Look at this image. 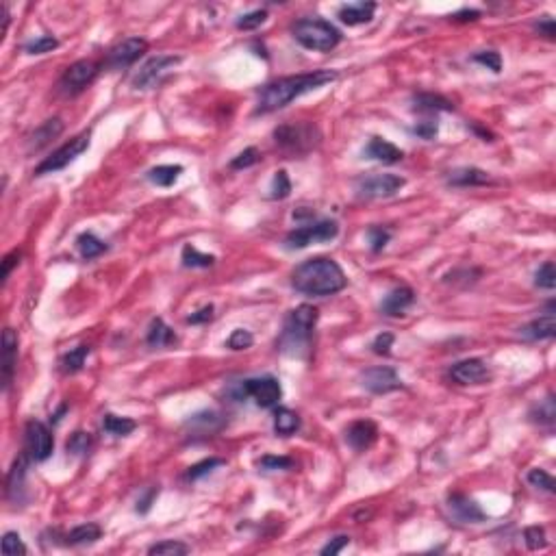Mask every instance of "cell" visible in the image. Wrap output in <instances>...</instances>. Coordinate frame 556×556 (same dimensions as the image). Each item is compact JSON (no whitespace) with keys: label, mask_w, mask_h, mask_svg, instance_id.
<instances>
[{"label":"cell","mask_w":556,"mask_h":556,"mask_svg":"<svg viewBox=\"0 0 556 556\" xmlns=\"http://www.w3.org/2000/svg\"><path fill=\"white\" fill-rule=\"evenodd\" d=\"M274 139L283 151H287L291 155H305L311 148H315V143L320 141V133H317L315 124L289 122L274 131Z\"/></svg>","instance_id":"8992f818"},{"label":"cell","mask_w":556,"mask_h":556,"mask_svg":"<svg viewBox=\"0 0 556 556\" xmlns=\"http://www.w3.org/2000/svg\"><path fill=\"white\" fill-rule=\"evenodd\" d=\"M526 480H528L533 487H537V489H541V491H547V494H554V491H556L554 478H552L545 469H539V467L530 469L528 476H526Z\"/></svg>","instance_id":"f35d334b"},{"label":"cell","mask_w":556,"mask_h":556,"mask_svg":"<svg viewBox=\"0 0 556 556\" xmlns=\"http://www.w3.org/2000/svg\"><path fill=\"white\" fill-rule=\"evenodd\" d=\"M229 393L237 402H246L250 398V400H254L256 406H261V409H276L280 398H283L280 383L274 376L246 378V381L233 385L229 389Z\"/></svg>","instance_id":"5b68a950"},{"label":"cell","mask_w":556,"mask_h":556,"mask_svg":"<svg viewBox=\"0 0 556 556\" xmlns=\"http://www.w3.org/2000/svg\"><path fill=\"white\" fill-rule=\"evenodd\" d=\"M413 107H415V111H424V114H437V111H452L454 109L452 100H448L441 94H430V92L415 94Z\"/></svg>","instance_id":"83f0119b"},{"label":"cell","mask_w":556,"mask_h":556,"mask_svg":"<svg viewBox=\"0 0 556 556\" xmlns=\"http://www.w3.org/2000/svg\"><path fill=\"white\" fill-rule=\"evenodd\" d=\"M89 448H92V435L83 432V430H77L65 443V450L72 457H85L89 452Z\"/></svg>","instance_id":"74e56055"},{"label":"cell","mask_w":556,"mask_h":556,"mask_svg":"<svg viewBox=\"0 0 556 556\" xmlns=\"http://www.w3.org/2000/svg\"><path fill=\"white\" fill-rule=\"evenodd\" d=\"M293 40L307 50L315 53H328L337 48L342 42V31L320 18H302L291 26Z\"/></svg>","instance_id":"277c9868"},{"label":"cell","mask_w":556,"mask_h":556,"mask_svg":"<svg viewBox=\"0 0 556 556\" xmlns=\"http://www.w3.org/2000/svg\"><path fill=\"white\" fill-rule=\"evenodd\" d=\"M178 63H180V57H174V55H157L153 59H148L139 67V72L135 74L133 87L135 89H153V87H157L168 77V72H172Z\"/></svg>","instance_id":"7c38bea8"},{"label":"cell","mask_w":556,"mask_h":556,"mask_svg":"<svg viewBox=\"0 0 556 556\" xmlns=\"http://www.w3.org/2000/svg\"><path fill=\"white\" fill-rule=\"evenodd\" d=\"M219 465H224V459H215V457H211V459H205V461H200V463L192 465V467L187 469V474H185V478H187V480H198V478H202V476L211 474V471H213L215 467H219Z\"/></svg>","instance_id":"7bdbcfd3"},{"label":"cell","mask_w":556,"mask_h":556,"mask_svg":"<svg viewBox=\"0 0 556 556\" xmlns=\"http://www.w3.org/2000/svg\"><path fill=\"white\" fill-rule=\"evenodd\" d=\"M339 235V224L335 219H311L309 224L293 229L287 237H285V246L289 250H300L307 248L311 244H322V241H330Z\"/></svg>","instance_id":"52a82bcc"},{"label":"cell","mask_w":556,"mask_h":556,"mask_svg":"<svg viewBox=\"0 0 556 556\" xmlns=\"http://www.w3.org/2000/svg\"><path fill=\"white\" fill-rule=\"evenodd\" d=\"M28 457L22 454L20 459H16L9 476H7V498L16 504L24 502V491H26V467H28Z\"/></svg>","instance_id":"44dd1931"},{"label":"cell","mask_w":556,"mask_h":556,"mask_svg":"<svg viewBox=\"0 0 556 556\" xmlns=\"http://www.w3.org/2000/svg\"><path fill=\"white\" fill-rule=\"evenodd\" d=\"M454 22H474V20H478L480 18V11H476V9H461V11H457L454 16H450Z\"/></svg>","instance_id":"94428289"},{"label":"cell","mask_w":556,"mask_h":556,"mask_svg":"<svg viewBox=\"0 0 556 556\" xmlns=\"http://www.w3.org/2000/svg\"><path fill=\"white\" fill-rule=\"evenodd\" d=\"M89 148V133H81L77 137H72L70 141H65L61 148H57V151L46 157L40 165L35 168V174L37 176H44V174H55L63 168H67L72 161H77L85 151Z\"/></svg>","instance_id":"ba28073f"},{"label":"cell","mask_w":556,"mask_h":556,"mask_svg":"<svg viewBox=\"0 0 556 556\" xmlns=\"http://www.w3.org/2000/svg\"><path fill=\"white\" fill-rule=\"evenodd\" d=\"M535 285H537L539 289H547V291H552V289L556 287V268H554V261H545V263L537 270V274H535Z\"/></svg>","instance_id":"60d3db41"},{"label":"cell","mask_w":556,"mask_h":556,"mask_svg":"<svg viewBox=\"0 0 556 556\" xmlns=\"http://www.w3.org/2000/svg\"><path fill=\"white\" fill-rule=\"evenodd\" d=\"M252 344H254L252 332H250V330H244V328L233 330V335H231L229 342H227V346H229L231 350H248Z\"/></svg>","instance_id":"7dc6e473"},{"label":"cell","mask_w":556,"mask_h":556,"mask_svg":"<svg viewBox=\"0 0 556 556\" xmlns=\"http://www.w3.org/2000/svg\"><path fill=\"white\" fill-rule=\"evenodd\" d=\"M556 335V317H554V302L547 305L545 315L528 322L526 326L520 328V337L528 339V342H543V339H552Z\"/></svg>","instance_id":"d6986e66"},{"label":"cell","mask_w":556,"mask_h":556,"mask_svg":"<svg viewBox=\"0 0 556 556\" xmlns=\"http://www.w3.org/2000/svg\"><path fill=\"white\" fill-rule=\"evenodd\" d=\"M258 467H263L268 471L274 469H291L293 467V459L289 457H276V454H266L261 461H258Z\"/></svg>","instance_id":"f907efd6"},{"label":"cell","mask_w":556,"mask_h":556,"mask_svg":"<svg viewBox=\"0 0 556 556\" xmlns=\"http://www.w3.org/2000/svg\"><path fill=\"white\" fill-rule=\"evenodd\" d=\"M361 387L367 389L369 393L385 396L396 389H402V381L393 367L381 365V367H369L361 374Z\"/></svg>","instance_id":"4fadbf2b"},{"label":"cell","mask_w":556,"mask_h":556,"mask_svg":"<svg viewBox=\"0 0 556 556\" xmlns=\"http://www.w3.org/2000/svg\"><path fill=\"white\" fill-rule=\"evenodd\" d=\"M489 180L491 176L478 168H459L448 176V185L452 187H478V185H487Z\"/></svg>","instance_id":"d4e9b609"},{"label":"cell","mask_w":556,"mask_h":556,"mask_svg":"<svg viewBox=\"0 0 556 556\" xmlns=\"http://www.w3.org/2000/svg\"><path fill=\"white\" fill-rule=\"evenodd\" d=\"M346 545H350V537H346V535H339V537H335V539H330L322 550H320V554H324V556H335V554H339Z\"/></svg>","instance_id":"11a10c76"},{"label":"cell","mask_w":556,"mask_h":556,"mask_svg":"<svg viewBox=\"0 0 556 556\" xmlns=\"http://www.w3.org/2000/svg\"><path fill=\"white\" fill-rule=\"evenodd\" d=\"M182 174V165H157L153 170H148L146 178L151 180L157 187H172Z\"/></svg>","instance_id":"d6a6232c"},{"label":"cell","mask_w":556,"mask_h":556,"mask_svg":"<svg viewBox=\"0 0 556 556\" xmlns=\"http://www.w3.org/2000/svg\"><path fill=\"white\" fill-rule=\"evenodd\" d=\"M413 302H415V291L409 285H400V287L391 289L383 298L381 313L387 317H400L411 309Z\"/></svg>","instance_id":"e0dca14e"},{"label":"cell","mask_w":556,"mask_h":556,"mask_svg":"<svg viewBox=\"0 0 556 556\" xmlns=\"http://www.w3.org/2000/svg\"><path fill=\"white\" fill-rule=\"evenodd\" d=\"M213 315H215V309H213V305H207V307H202L200 311H196V313H192V315H187V324H207V322H211L213 320Z\"/></svg>","instance_id":"9f6ffc18"},{"label":"cell","mask_w":556,"mask_h":556,"mask_svg":"<svg viewBox=\"0 0 556 556\" xmlns=\"http://www.w3.org/2000/svg\"><path fill=\"white\" fill-rule=\"evenodd\" d=\"M26 552L28 550H26V545H24V541L18 533L9 530V533L3 535V554L5 556H18V554L24 556Z\"/></svg>","instance_id":"ee69618b"},{"label":"cell","mask_w":556,"mask_h":556,"mask_svg":"<svg viewBox=\"0 0 556 556\" xmlns=\"http://www.w3.org/2000/svg\"><path fill=\"white\" fill-rule=\"evenodd\" d=\"M411 133L413 135H418V137H422V139H426V141H430V139H435L437 137V133H439V124H437V120H422V122H418L413 129H411Z\"/></svg>","instance_id":"816d5d0a"},{"label":"cell","mask_w":556,"mask_h":556,"mask_svg":"<svg viewBox=\"0 0 556 556\" xmlns=\"http://www.w3.org/2000/svg\"><path fill=\"white\" fill-rule=\"evenodd\" d=\"M524 541L528 545V550H543L547 545V539H545V530L541 526H530L524 530Z\"/></svg>","instance_id":"c3c4849f"},{"label":"cell","mask_w":556,"mask_h":556,"mask_svg":"<svg viewBox=\"0 0 556 556\" xmlns=\"http://www.w3.org/2000/svg\"><path fill=\"white\" fill-rule=\"evenodd\" d=\"M258 161V151L256 148H246L244 153H239L233 161H231V168L233 170H246L250 165H254Z\"/></svg>","instance_id":"f5cc1de1"},{"label":"cell","mask_w":556,"mask_h":556,"mask_svg":"<svg viewBox=\"0 0 556 556\" xmlns=\"http://www.w3.org/2000/svg\"><path fill=\"white\" fill-rule=\"evenodd\" d=\"M335 79H337V72H330V70H315V72H307V74H295V77L276 79L258 89L254 114L256 116L272 114V111L287 107L291 100L300 98L309 92H315V89L324 87L326 83H332Z\"/></svg>","instance_id":"6da1fadb"},{"label":"cell","mask_w":556,"mask_h":556,"mask_svg":"<svg viewBox=\"0 0 556 556\" xmlns=\"http://www.w3.org/2000/svg\"><path fill=\"white\" fill-rule=\"evenodd\" d=\"M535 28L539 31V35H545L547 40H554L556 26H554V20H552L550 16H541L539 22H535Z\"/></svg>","instance_id":"680465c9"},{"label":"cell","mask_w":556,"mask_h":556,"mask_svg":"<svg viewBox=\"0 0 556 556\" xmlns=\"http://www.w3.org/2000/svg\"><path fill=\"white\" fill-rule=\"evenodd\" d=\"M367 239H369V248H372L374 252H381L389 244L391 231H387L383 227H369L367 229Z\"/></svg>","instance_id":"f6af8a7d"},{"label":"cell","mask_w":556,"mask_h":556,"mask_svg":"<svg viewBox=\"0 0 556 556\" xmlns=\"http://www.w3.org/2000/svg\"><path fill=\"white\" fill-rule=\"evenodd\" d=\"M16 361H18V335L13 328H5L3 332V389L5 391H9L13 383Z\"/></svg>","instance_id":"ffe728a7"},{"label":"cell","mask_w":556,"mask_h":556,"mask_svg":"<svg viewBox=\"0 0 556 556\" xmlns=\"http://www.w3.org/2000/svg\"><path fill=\"white\" fill-rule=\"evenodd\" d=\"M102 537V528L98 524H81L77 528H72L67 535H65V543L67 545H89V543H96L98 539Z\"/></svg>","instance_id":"4dcf8cb0"},{"label":"cell","mask_w":556,"mask_h":556,"mask_svg":"<svg viewBox=\"0 0 556 556\" xmlns=\"http://www.w3.org/2000/svg\"><path fill=\"white\" fill-rule=\"evenodd\" d=\"M374 11H376V3H354V5H344L337 11V18L348 26H359L372 22Z\"/></svg>","instance_id":"603a6c76"},{"label":"cell","mask_w":556,"mask_h":556,"mask_svg":"<svg viewBox=\"0 0 556 556\" xmlns=\"http://www.w3.org/2000/svg\"><path fill=\"white\" fill-rule=\"evenodd\" d=\"M77 248L81 252V256L85 258V261H92V258H98L100 254H104L109 250V246L98 239L94 233H81L77 237Z\"/></svg>","instance_id":"836d02e7"},{"label":"cell","mask_w":556,"mask_h":556,"mask_svg":"<svg viewBox=\"0 0 556 556\" xmlns=\"http://www.w3.org/2000/svg\"><path fill=\"white\" fill-rule=\"evenodd\" d=\"M404 187V178L398 174H372L356 180V194L365 200L391 198Z\"/></svg>","instance_id":"8fae6325"},{"label":"cell","mask_w":556,"mask_h":556,"mask_svg":"<svg viewBox=\"0 0 556 556\" xmlns=\"http://www.w3.org/2000/svg\"><path fill=\"white\" fill-rule=\"evenodd\" d=\"M391 346H393V335H391V332H381V335L372 342L374 354H381V356H387L391 352Z\"/></svg>","instance_id":"db71d44e"},{"label":"cell","mask_w":556,"mask_h":556,"mask_svg":"<svg viewBox=\"0 0 556 556\" xmlns=\"http://www.w3.org/2000/svg\"><path fill=\"white\" fill-rule=\"evenodd\" d=\"M185 426L192 428V432H196V435L209 437V435L217 432L222 426H224V420H222V415L215 413V411H202V413L192 415Z\"/></svg>","instance_id":"4316f807"},{"label":"cell","mask_w":556,"mask_h":556,"mask_svg":"<svg viewBox=\"0 0 556 556\" xmlns=\"http://www.w3.org/2000/svg\"><path fill=\"white\" fill-rule=\"evenodd\" d=\"M20 256H22V252L20 250H11L5 258H3V283L9 278V274H11V270L20 263Z\"/></svg>","instance_id":"6f0895ef"},{"label":"cell","mask_w":556,"mask_h":556,"mask_svg":"<svg viewBox=\"0 0 556 556\" xmlns=\"http://www.w3.org/2000/svg\"><path fill=\"white\" fill-rule=\"evenodd\" d=\"M448 508L454 520L461 524H480L485 520L483 508L476 504V500H471L465 494H452L448 498Z\"/></svg>","instance_id":"ac0fdd59"},{"label":"cell","mask_w":556,"mask_h":556,"mask_svg":"<svg viewBox=\"0 0 556 556\" xmlns=\"http://www.w3.org/2000/svg\"><path fill=\"white\" fill-rule=\"evenodd\" d=\"M474 61L480 63V65H485L487 70H491V72H496V74L502 70V57H500V53H496V50L476 53V55H474Z\"/></svg>","instance_id":"681fc988"},{"label":"cell","mask_w":556,"mask_h":556,"mask_svg":"<svg viewBox=\"0 0 556 556\" xmlns=\"http://www.w3.org/2000/svg\"><path fill=\"white\" fill-rule=\"evenodd\" d=\"M0 13H3V37H5V33H7V28L11 24V13H9V7L5 3L0 5Z\"/></svg>","instance_id":"6125c7cd"},{"label":"cell","mask_w":556,"mask_h":556,"mask_svg":"<svg viewBox=\"0 0 556 556\" xmlns=\"http://www.w3.org/2000/svg\"><path fill=\"white\" fill-rule=\"evenodd\" d=\"M65 411H67V406H65V404H63V406H61V409H59V411H57V413H55V415H53V418H50V420H53V422H55V424H57V422H61V415H63V413H65Z\"/></svg>","instance_id":"e7e4bbea"},{"label":"cell","mask_w":556,"mask_h":556,"mask_svg":"<svg viewBox=\"0 0 556 556\" xmlns=\"http://www.w3.org/2000/svg\"><path fill=\"white\" fill-rule=\"evenodd\" d=\"M63 131V122L61 118H53V120H46L40 129H35V133L28 137V151L31 153H37L42 151L44 146H48L53 139H57Z\"/></svg>","instance_id":"cb8c5ba5"},{"label":"cell","mask_w":556,"mask_h":556,"mask_svg":"<svg viewBox=\"0 0 556 556\" xmlns=\"http://www.w3.org/2000/svg\"><path fill=\"white\" fill-rule=\"evenodd\" d=\"M102 428H104V432L114 435V437H126L137 428V422L131 420V418H120V415H114V413H107L102 418Z\"/></svg>","instance_id":"e575fe53"},{"label":"cell","mask_w":556,"mask_h":556,"mask_svg":"<svg viewBox=\"0 0 556 556\" xmlns=\"http://www.w3.org/2000/svg\"><path fill=\"white\" fill-rule=\"evenodd\" d=\"M471 129H474V131H476V133H478L480 137H483L485 141H491V137H494V135H491V133H489L487 129H483V126H478V124H474Z\"/></svg>","instance_id":"be15d7a7"},{"label":"cell","mask_w":556,"mask_h":556,"mask_svg":"<svg viewBox=\"0 0 556 556\" xmlns=\"http://www.w3.org/2000/svg\"><path fill=\"white\" fill-rule=\"evenodd\" d=\"M55 48H59V40L53 35H40L37 40H33L31 44H26V53L28 55H44V53H53Z\"/></svg>","instance_id":"b9f144b4"},{"label":"cell","mask_w":556,"mask_h":556,"mask_svg":"<svg viewBox=\"0 0 556 556\" xmlns=\"http://www.w3.org/2000/svg\"><path fill=\"white\" fill-rule=\"evenodd\" d=\"M157 494H159V489H148L146 494H143V498H139L137 500V513H141V515H146L148 511H151V506H153V500L157 498Z\"/></svg>","instance_id":"91938a15"},{"label":"cell","mask_w":556,"mask_h":556,"mask_svg":"<svg viewBox=\"0 0 556 556\" xmlns=\"http://www.w3.org/2000/svg\"><path fill=\"white\" fill-rule=\"evenodd\" d=\"M302 426L298 413H293L291 409H285V406H278L274 411V432L280 437H291L293 432H298Z\"/></svg>","instance_id":"f1b7e54d"},{"label":"cell","mask_w":556,"mask_h":556,"mask_svg":"<svg viewBox=\"0 0 556 556\" xmlns=\"http://www.w3.org/2000/svg\"><path fill=\"white\" fill-rule=\"evenodd\" d=\"M348 278L337 261H332L328 256H315L309 261L300 263L291 274V287L305 293L315 295V298H326V295L339 293L346 289Z\"/></svg>","instance_id":"7a4b0ae2"},{"label":"cell","mask_w":556,"mask_h":556,"mask_svg":"<svg viewBox=\"0 0 556 556\" xmlns=\"http://www.w3.org/2000/svg\"><path fill=\"white\" fill-rule=\"evenodd\" d=\"M100 74V65L92 59H81L77 63H72L59 81V92L65 96H77L85 87H89L96 77Z\"/></svg>","instance_id":"30bf717a"},{"label":"cell","mask_w":556,"mask_h":556,"mask_svg":"<svg viewBox=\"0 0 556 556\" xmlns=\"http://www.w3.org/2000/svg\"><path fill=\"white\" fill-rule=\"evenodd\" d=\"M365 157L391 165V163L402 161L404 153L400 151L398 146H393L391 141H387L383 137H372V139H369V143H367V148H365Z\"/></svg>","instance_id":"7402d4cb"},{"label":"cell","mask_w":556,"mask_h":556,"mask_svg":"<svg viewBox=\"0 0 556 556\" xmlns=\"http://www.w3.org/2000/svg\"><path fill=\"white\" fill-rule=\"evenodd\" d=\"M190 550L192 547L187 543L165 539V541H159V543L148 547V554H151V556H182V554H190Z\"/></svg>","instance_id":"8d00e7d4"},{"label":"cell","mask_w":556,"mask_h":556,"mask_svg":"<svg viewBox=\"0 0 556 556\" xmlns=\"http://www.w3.org/2000/svg\"><path fill=\"white\" fill-rule=\"evenodd\" d=\"M180 261H182V266L185 268H211L213 263H215V256L213 254H205V252H200L196 246H185L182 248V254H180Z\"/></svg>","instance_id":"d590c367"},{"label":"cell","mask_w":556,"mask_h":556,"mask_svg":"<svg viewBox=\"0 0 556 556\" xmlns=\"http://www.w3.org/2000/svg\"><path fill=\"white\" fill-rule=\"evenodd\" d=\"M146 344L151 348H168V346L176 344V332L161 317H155L151 322V326H148Z\"/></svg>","instance_id":"484cf974"},{"label":"cell","mask_w":556,"mask_h":556,"mask_svg":"<svg viewBox=\"0 0 556 556\" xmlns=\"http://www.w3.org/2000/svg\"><path fill=\"white\" fill-rule=\"evenodd\" d=\"M530 422H535V424H539V426H547V428L554 426V422H556V402H554V396H552V393H550L547 398L539 400V404L533 406Z\"/></svg>","instance_id":"1f68e13d"},{"label":"cell","mask_w":556,"mask_h":556,"mask_svg":"<svg viewBox=\"0 0 556 556\" xmlns=\"http://www.w3.org/2000/svg\"><path fill=\"white\" fill-rule=\"evenodd\" d=\"M146 50H148L146 40H141V37H126V40L118 42L107 53V67H111V70L129 67L135 61H139Z\"/></svg>","instance_id":"5bb4252c"},{"label":"cell","mask_w":556,"mask_h":556,"mask_svg":"<svg viewBox=\"0 0 556 556\" xmlns=\"http://www.w3.org/2000/svg\"><path fill=\"white\" fill-rule=\"evenodd\" d=\"M317 320H320V311L313 305L295 307L285 320L283 332L276 342L278 350L289 356H305L309 352Z\"/></svg>","instance_id":"3957f363"},{"label":"cell","mask_w":556,"mask_h":556,"mask_svg":"<svg viewBox=\"0 0 556 556\" xmlns=\"http://www.w3.org/2000/svg\"><path fill=\"white\" fill-rule=\"evenodd\" d=\"M266 20H268V11L266 9H256V11H250V13L241 16L237 20V28L239 31H254V28L261 26Z\"/></svg>","instance_id":"bcb514c9"},{"label":"cell","mask_w":556,"mask_h":556,"mask_svg":"<svg viewBox=\"0 0 556 556\" xmlns=\"http://www.w3.org/2000/svg\"><path fill=\"white\" fill-rule=\"evenodd\" d=\"M55 450V437L46 424L31 420L24 428V454L33 463H44Z\"/></svg>","instance_id":"9c48e42d"},{"label":"cell","mask_w":556,"mask_h":556,"mask_svg":"<svg viewBox=\"0 0 556 556\" xmlns=\"http://www.w3.org/2000/svg\"><path fill=\"white\" fill-rule=\"evenodd\" d=\"M450 376L459 385H480L491 378V369L483 359H465L452 365Z\"/></svg>","instance_id":"9a60e30c"},{"label":"cell","mask_w":556,"mask_h":556,"mask_svg":"<svg viewBox=\"0 0 556 556\" xmlns=\"http://www.w3.org/2000/svg\"><path fill=\"white\" fill-rule=\"evenodd\" d=\"M89 352H92V348H89L87 344H81V346H77V348H72L70 352H65V354L61 356V361H59L61 372H63V374H77V372H81L83 365H85V359L89 356Z\"/></svg>","instance_id":"f546056e"},{"label":"cell","mask_w":556,"mask_h":556,"mask_svg":"<svg viewBox=\"0 0 556 556\" xmlns=\"http://www.w3.org/2000/svg\"><path fill=\"white\" fill-rule=\"evenodd\" d=\"M270 192H272V194H270L272 200H285V198L291 194V180H289V176H287L285 170H278V172L274 174L272 190H270Z\"/></svg>","instance_id":"ab89813d"},{"label":"cell","mask_w":556,"mask_h":556,"mask_svg":"<svg viewBox=\"0 0 556 556\" xmlns=\"http://www.w3.org/2000/svg\"><path fill=\"white\" fill-rule=\"evenodd\" d=\"M378 439V426L372 420H359L352 422L346 430V441L348 446L356 452H365L376 443Z\"/></svg>","instance_id":"2e32d148"}]
</instances>
